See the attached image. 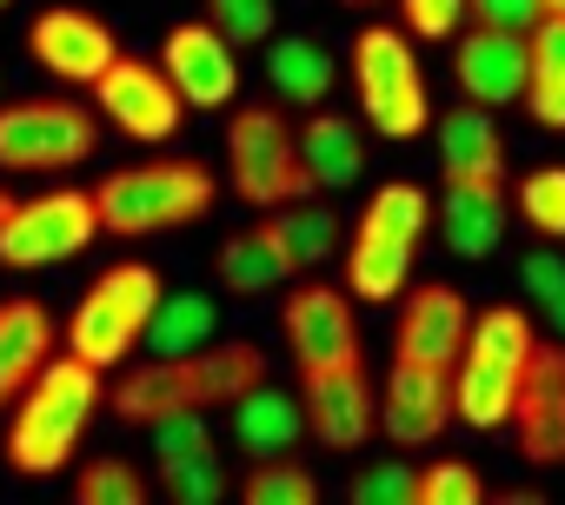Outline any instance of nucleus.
<instances>
[{
  "label": "nucleus",
  "instance_id": "obj_1",
  "mask_svg": "<svg viewBox=\"0 0 565 505\" xmlns=\"http://www.w3.org/2000/svg\"><path fill=\"white\" fill-rule=\"evenodd\" d=\"M266 379V353L253 340H213V346H193L180 359H147L134 366L120 386H114V412L127 426H153L167 412H213V406H233L239 393H253Z\"/></svg>",
  "mask_w": 565,
  "mask_h": 505
},
{
  "label": "nucleus",
  "instance_id": "obj_2",
  "mask_svg": "<svg viewBox=\"0 0 565 505\" xmlns=\"http://www.w3.org/2000/svg\"><path fill=\"white\" fill-rule=\"evenodd\" d=\"M94 412H100V366H87V359H74V353H54V359L34 373V386L14 399L8 465L28 472V479H54V472L74 459V445H81V432L94 426Z\"/></svg>",
  "mask_w": 565,
  "mask_h": 505
},
{
  "label": "nucleus",
  "instance_id": "obj_3",
  "mask_svg": "<svg viewBox=\"0 0 565 505\" xmlns=\"http://www.w3.org/2000/svg\"><path fill=\"white\" fill-rule=\"evenodd\" d=\"M426 226H433L426 186L386 180V186L366 200V213H360V226H353V246H347V287H353V300H373V307H380V300H399V293H406V273H413V260H419Z\"/></svg>",
  "mask_w": 565,
  "mask_h": 505
},
{
  "label": "nucleus",
  "instance_id": "obj_4",
  "mask_svg": "<svg viewBox=\"0 0 565 505\" xmlns=\"http://www.w3.org/2000/svg\"><path fill=\"white\" fill-rule=\"evenodd\" d=\"M220 200L213 173L200 160H147V166H120L94 186V206H100V226L120 233V239H140V233H167V226H186V219H206Z\"/></svg>",
  "mask_w": 565,
  "mask_h": 505
},
{
  "label": "nucleus",
  "instance_id": "obj_5",
  "mask_svg": "<svg viewBox=\"0 0 565 505\" xmlns=\"http://www.w3.org/2000/svg\"><path fill=\"white\" fill-rule=\"evenodd\" d=\"M532 346H539V333L519 307L472 313V333H466V353H459V419L472 432H499L512 419V393H519V373H525Z\"/></svg>",
  "mask_w": 565,
  "mask_h": 505
},
{
  "label": "nucleus",
  "instance_id": "obj_6",
  "mask_svg": "<svg viewBox=\"0 0 565 505\" xmlns=\"http://www.w3.org/2000/svg\"><path fill=\"white\" fill-rule=\"evenodd\" d=\"M160 273L147 267V260H120V267H107L94 287H87V300L74 307V320H67V353L74 359H87V366H120L134 346H140V333H147V320H153V307H160Z\"/></svg>",
  "mask_w": 565,
  "mask_h": 505
},
{
  "label": "nucleus",
  "instance_id": "obj_7",
  "mask_svg": "<svg viewBox=\"0 0 565 505\" xmlns=\"http://www.w3.org/2000/svg\"><path fill=\"white\" fill-rule=\"evenodd\" d=\"M353 87H360V107L373 120L380 140H419L426 120H433V100H426V67L419 54L406 47L399 28H366L353 34Z\"/></svg>",
  "mask_w": 565,
  "mask_h": 505
},
{
  "label": "nucleus",
  "instance_id": "obj_8",
  "mask_svg": "<svg viewBox=\"0 0 565 505\" xmlns=\"http://www.w3.org/2000/svg\"><path fill=\"white\" fill-rule=\"evenodd\" d=\"M226 173L233 193L253 206H287V200H313V173L300 160V133L287 127L279 107H246L226 127Z\"/></svg>",
  "mask_w": 565,
  "mask_h": 505
},
{
  "label": "nucleus",
  "instance_id": "obj_9",
  "mask_svg": "<svg viewBox=\"0 0 565 505\" xmlns=\"http://www.w3.org/2000/svg\"><path fill=\"white\" fill-rule=\"evenodd\" d=\"M100 233H107L100 206L81 186L41 193V200H14L8 219H0V267H14V273L61 267V260H74V253H87Z\"/></svg>",
  "mask_w": 565,
  "mask_h": 505
},
{
  "label": "nucleus",
  "instance_id": "obj_10",
  "mask_svg": "<svg viewBox=\"0 0 565 505\" xmlns=\"http://www.w3.org/2000/svg\"><path fill=\"white\" fill-rule=\"evenodd\" d=\"M100 120L81 100H8L0 107V166L8 173H67L94 160Z\"/></svg>",
  "mask_w": 565,
  "mask_h": 505
},
{
  "label": "nucleus",
  "instance_id": "obj_11",
  "mask_svg": "<svg viewBox=\"0 0 565 505\" xmlns=\"http://www.w3.org/2000/svg\"><path fill=\"white\" fill-rule=\"evenodd\" d=\"M300 406H307V432L333 452H360L380 432V393L366 379V359L307 366L300 373Z\"/></svg>",
  "mask_w": 565,
  "mask_h": 505
},
{
  "label": "nucleus",
  "instance_id": "obj_12",
  "mask_svg": "<svg viewBox=\"0 0 565 505\" xmlns=\"http://www.w3.org/2000/svg\"><path fill=\"white\" fill-rule=\"evenodd\" d=\"M452 419H459V379H452V366L393 359V373L380 386V432L406 452V445H433Z\"/></svg>",
  "mask_w": 565,
  "mask_h": 505
},
{
  "label": "nucleus",
  "instance_id": "obj_13",
  "mask_svg": "<svg viewBox=\"0 0 565 505\" xmlns=\"http://www.w3.org/2000/svg\"><path fill=\"white\" fill-rule=\"evenodd\" d=\"M505 426H512L525 465H565V340L532 346Z\"/></svg>",
  "mask_w": 565,
  "mask_h": 505
},
{
  "label": "nucleus",
  "instance_id": "obj_14",
  "mask_svg": "<svg viewBox=\"0 0 565 505\" xmlns=\"http://www.w3.org/2000/svg\"><path fill=\"white\" fill-rule=\"evenodd\" d=\"M94 100H100V114H107L127 140H140V147L173 140V133H180V114H186V100H180V87L167 80V67H147V61H127V54L94 80Z\"/></svg>",
  "mask_w": 565,
  "mask_h": 505
},
{
  "label": "nucleus",
  "instance_id": "obj_15",
  "mask_svg": "<svg viewBox=\"0 0 565 505\" xmlns=\"http://www.w3.org/2000/svg\"><path fill=\"white\" fill-rule=\"evenodd\" d=\"M28 54H34L54 80L94 87V80L120 61V41H114V28H107L100 14H87V8H47V14L28 28Z\"/></svg>",
  "mask_w": 565,
  "mask_h": 505
},
{
  "label": "nucleus",
  "instance_id": "obj_16",
  "mask_svg": "<svg viewBox=\"0 0 565 505\" xmlns=\"http://www.w3.org/2000/svg\"><path fill=\"white\" fill-rule=\"evenodd\" d=\"M279 333L294 346V366H347V359H366L360 353V326H353V307L340 287H294L287 307H279Z\"/></svg>",
  "mask_w": 565,
  "mask_h": 505
},
{
  "label": "nucleus",
  "instance_id": "obj_17",
  "mask_svg": "<svg viewBox=\"0 0 565 505\" xmlns=\"http://www.w3.org/2000/svg\"><path fill=\"white\" fill-rule=\"evenodd\" d=\"M167 80L180 87L186 107H226L233 87H239V61H233V41L213 28V21H180L167 28Z\"/></svg>",
  "mask_w": 565,
  "mask_h": 505
},
{
  "label": "nucleus",
  "instance_id": "obj_18",
  "mask_svg": "<svg viewBox=\"0 0 565 505\" xmlns=\"http://www.w3.org/2000/svg\"><path fill=\"white\" fill-rule=\"evenodd\" d=\"M452 80L472 107H512V100H525V80H532V41L499 34V28H472V34H459Z\"/></svg>",
  "mask_w": 565,
  "mask_h": 505
},
{
  "label": "nucleus",
  "instance_id": "obj_19",
  "mask_svg": "<svg viewBox=\"0 0 565 505\" xmlns=\"http://www.w3.org/2000/svg\"><path fill=\"white\" fill-rule=\"evenodd\" d=\"M472 333V307L466 293H452L446 280H426L406 293V313L393 326V359H426V366H459Z\"/></svg>",
  "mask_w": 565,
  "mask_h": 505
},
{
  "label": "nucleus",
  "instance_id": "obj_20",
  "mask_svg": "<svg viewBox=\"0 0 565 505\" xmlns=\"http://www.w3.org/2000/svg\"><path fill=\"white\" fill-rule=\"evenodd\" d=\"M439 180L446 186H499L505 193V140L492 127V107H452L439 120Z\"/></svg>",
  "mask_w": 565,
  "mask_h": 505
},
{
  "label": "nucleus",
  "instance_id": "obj_21",
  "mask_svg": "<svg viewBox=\"0 0 565 505\" xmlns=\"http://www.w3.org/2000/svg\"><path fill=\"white\" fill-rule=\"evenodd\" d=\"M54 359V320L41 300H0V412H8L34 373Z\"/></svg>",
  "mask_w": 565,
  "mask_h": 505
},
{
  "label": "nucleus",
  "instance_id": "obj_22",
  "mask_svg": "<svg viewBox=\"0 0 565 505\" xmlns=\"http://www.w3.org/2000/svg\"><path fill=\"white\" fill-rule=\"evenodd\" d=\"M300 432H307V406H300L287 386L259 379L253 393L233 399V439L246 445V459H279V452H294Z\"/></svg>",
  "mask_w": 565,
  "mask_h": 505
},
{
  "label": "nucleus",
  "instance_id": "obj_23",
  "mask_svg": "<svg viewBox=\"0 0 565 505\" xmlns=\"http://www.w3.org/2000/svg\"><path fill=\"white\" fill-rule=\"evenodd\" d=\"M300 273V260H294V246L279 239V226L266 219V226H246V233H233L226 246H220V287L226 293H273V287H287Z\"/></svg>",
  "mask_w": 565,
  "mask_h": 505
},
{
  "label": "nucleus",
  "instance_id": "obj_24",
  "mask_svg": "<svg viewBox=\"0 0 565 505\" xmlns=\"http://www.w3.org/2000/svg\"><path fill=\"white\" fill-rule=\"evenodd\" d=\"M433 219H439L446 253H459V260H486V253L499 246V233H505V193L499 186H446Z\"/></svg>",
  "mask_w": 565,
  "mask_h": 505
},
{
  "label": "nucleus",
  "instance_id": "obj_25",
  "mask_svg": "<svg viewBox=\"0 0 565 505\" xmlns=\"http://www.w3.org/2000/svg\"><path fill=\"white\" fill-rule=\"evenodd\" d=\"M333 54L320 47V41H307V34H279V41H266V80H273V94L287 100V107H327V94H333Z\"/></svg>",
  "mask_w": 565,
  "mask_h": 505
},
{
  "label": "nucleus",
  "instance_id": "obj_26",
  "mask_svg": "<svg viewBox=\"0 0 565 505\" xmlns=\"http://www.w3.org/2000/svg\"><path fill=\"white\" fill-rule=\"evenodd\" d=\"M300 160H307V173H313L320 193H340V186H353L366 173V147H360L353 120L327 114V107H313V120L300 127Z\"/></svg>",
  "mask_w": 565,
  "mask_h": 505
},
{
  "label": "nucleus",
  "instance_id": "obj_27",
  "mask_svg": "<svg viewBox=\"0 0 565 505\" xmlns=\"http://www.w3.org/2000/svg\"><path fill=\"white\" fill-rule=\"evenodd\" d=\"M213 333H220V307L206 293H160V307H153L140 340H147L153 359H180L193 346H213Z\"/></svg>",
  "mask_w": 565,
  "mask_h": 505
},
{
  "label": "nucleus",
  "instance_id": "obj_28",
  "mask_svg": "<svg viewBox=\"0 0 565 505\" xmlns=\"http://www.w3.org/2000/svg\"><path fill=\"white\" fill-rule=\"evenodd\" d=\"M532 80H525V107L539 127L565 133V14H545L532 34Z\"/></svg>",
  "mask_w": 565,
  "mask_h": 505
},
{
  "label": "nucleus",
  "instance_id": "obj_29",
  "mask_svg": "<svg viewBox=\"0 0 565 505\" xmlns=\"http://www.w3.org/2000/svg\"><path fill=\"white\" fill-rule=\"evenodd\" d=\"M273 226H279V239L294 246L300 267H320V260H333V253H340V219H333V206H320V200H287V206H273Z\"/></svg>",
  "mask_w": 565,
  "mask_h": 505
},
{
  "label": "nucleus",
  "instance_id": "obj_30",
  "mask_svg": "<svg viewBox=\"0 0 565 505\" xmlns=\"http://www.w3.org/2000/svg\"><path fill=\"white\" fill-rule=\"evenodd\" d=\"M239 498H246V505H313V498H320V479L300 472L287 452H279V459H259V465L246 472Z\"/></svg>",
  "mask_w": 565,
  "mask_h": 505
},
{
  "label": "nucleus",
  "instance_id": "obj_31",
  "mask_svg": "<svg viewBox=\"0 0 565 505\" xmlns=\"http://www.w3.org/2000/svg\"><path fill=\"white\" fill-rule=\"evenodd\" d=\"M519 287H525V300H539V313L565 340V253L558 246H532L519 260Z\"/></svg>",
  "mask_w": 565,
  "mask_h": 505
},
{
  "label": "nucleus",
  "instance_id": "obj_32",
  "mask_svg": "<svg viewBox=\"0 0 565 505\" xmlns=\"http://www.w3.org/2000/svg\"><path fill=\"white\" fill-rule=\"evenodd\" d=\"M519 213L539 239H565V166H539L519 186Z\"/></svg>",
  "mask_w": 565,
  "mask_h": 505
},
{
  "label": "nucleus",
  "instance_id": "obj_33",
  "mask_svg": "<svg viewBox=\"0 0 565 505\" xmlns=\"http://www.w3.org/2000/svg\"><path fill=\"white\" fill-rule=\"evenodd\" d=\"M74 498H81V505H140V498H147V479H140L127 459H94V465L74 479Z\"/></svg>",
  "mask_w": 565,
  "mask_h": 505
},
{
  "label": "nucleus",
  "instance_id": "obj_34",
  "mask_svg": "<svg viewBox=\"0 0 565 505\" xmlns=\"http://www.w3.org/2000/svg\"><path fill=\"white\" fill-rule=\"evenodd\" d=\"M160 492L180 498V505H213V498H226V472H220L213 452H200V459H167V465H160Z\"/></svg>",
  "mask_w": 565,
  "mask_h": 505
},
{
  "label": "nucleus",
  "instance_id": "obj_35",
  "mask_svg": "<svg viewBox=\"0 0 565 505\" xmlns=\"http://www.w3.org/2000/svg\"><path fill=\"white\" fill-rule=\"evenodd\" d=\"M206 21H213L233 47H253V41H273L279 8H273V0H206Z\"/></svg>",
  "mask_w": 565,
  "mask_h": 505
},
{
  "label": "nucleus",
  "instance_id": "obj_36",
  "mask_svg": "<svg viewBox=\"0 0 565 505\" xmlns=\"http://www.w3.org/2000/svg\"><path fill=\"white\" fill-rule=\"evenodd\" d=\"M347 498H353V505H419V472H413L406 459H386V465L360 472V479L347 485Z\"/></svg>",
  "mask_w": 565,
  "mask_h": 505
},
{
  "label": "nucleus",
  "instance_id": "obj_37",
  "mask_svg": "<svg viewBox=\"0 0 565 505\" xmlns=\"http://www.w3.org/2000/svg\"><path fill=\"white\" fill-rule=\"evenodd\" d=\"M147 432H153V459H160V465H167V459H200V452H213L206 412H167V419H153Z\"/></svg>",
  "mask_w": 565,
  "mask_h": 505
},
{
  "label": "nucleus",
  "instance_id": "obj_38",
  "mask_svg": "<svg viewBox=\"0 0 565 505\" xmlns=\"http://www.w3.org/2000/svg\"><path fill=\"white\" fill-rule=\"evenodd\" d=\"M479 498H486V479L466 459H439L419 472V505H479Z\"/></svg>",
  "mask_w": 565,
  "mask_h": 505
},
{
  "label": "nucleus",
  "instance_id": "obj_39",
  "mask_svg": "<svg viewBox=\"0 0 565 505\" xmlns=\"http://www.w3.org/2000/svg\"><path fill=\"white\" fill-rule=\"evenodd\" d=\"M466 21L499 34H532L545 21V0H466Z\"/></svg>",
  "mask_w": 565,
  "mask_h": 505
},
{
  "label": "nucleus",
  "instance_id": "obj_40",
  "mask_svg": "<svg viewBox=\"0 0 565 505\" xmlns=\"http://www.w3.org/2000/svg\"><path fill=\"white\" fill-rule=\"evenodd\" d=\"M406 8V28L419 34V41H446V34H459V21H466V0H399Z\"/></svg>",
  "mask_w": 565,
  "mask_h": 505
},
{
  "label": "nucleus",
  "instance_id": "obj_41",
  "mask_svg": "<svg viewBox=\"0 0 565 505\" xmlns=\"http://www.w3.org/2000/svg\"><path fill=\"white\" fill-rule=\"evenodd\" d=\"M340 8H380V0H340Z\"/></svg>",
  "mask_w": 565,
  "mask_h": 505
},
{
  "label": "nucleus",
  "instance_id": "obj_42",
  "mask_svg": "<svg viewBox=\"0 0 565 505\" xmlns=\"http://www.w3.org/2000/svg\"><path fill=\"white\" fill-rule=\"evenodd\" d=\"M8 206H14V193H0V219H8Z\"/></svg>",
  "mask_w": 565,
  "mask_h": 505
},
{
  "label": "nucleus",
  "instance_id": "obj_43",
  "mask_svg": "<svg viewBox=\"0 0 565 505\" xmlns=\"http://www.w3.org/2000/svg\"><path fill=\"white\" fill-rule=\"evenodd\" d=\"M545 14H565V0H545Z\"/></svg>",
  "mask_w": 565,
  "mask_h": 505
},
{
  "label": "nucleus",
  "instance_id": "obj_44",
  "mask_svg": "<svg viewBox=\"0 0 565 505\" xmlns=\"http://www.w3.org/2000/svg\"><path fill=\"white\" fill-rule=\"evenodd\" d=\"M0 8H8V0H0Z\"/></svg>",
  "mask_w": 565,
  "mask_h": 505
}]
</instances>
